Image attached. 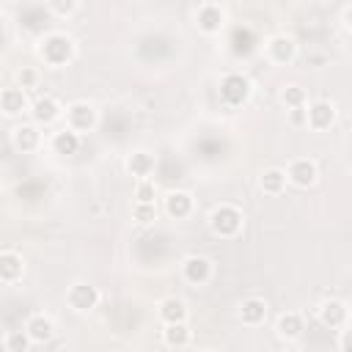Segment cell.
<instances>
[{
	"label": "cell",
	"mask_w": 352,
	"mask_h": 352,
	"mask_svg": "<svg viewBox=\"0 0 352 352\" xmlns=\"http://www.w3.org/2000/svg\"><path fill=\"white\" fill-rule=\"evenodd\" d=\"M28 346H30V338L25 330H8L6 333V349L8 352H28Z\"/></svg>",
	"instance_id": "obj_25"
},
{
	"label": "cell",
	"mask_w": 352,
	"mask_h": 352,
	"mask_svg": "<svg viewBox=\"0 0 352 352\" xmlns=\"http://www.w3.org/2000/svg\"><path fill=\"white\" fill-rule=\"evenodd\" d=\"M154 192H157V187L151 179H138V187H135L138 204H154Z\"/></svg>",
	"instance_id": "obj_28"
},
{
	"label": "cell",
	"mask_w": 352,
	"mask_h": 352,
	"mask_svg": "<svg viewBox=\"0 0 352 352\" xmlns=\"http://www.w3.org/2000/svg\"><path fill=\"white\" fill-rule=\"evenodd\" d=\"M333 121H336V107H333L330 102H314V104L305 110V124H308L311 129H316V132L330 129Z\"/></svg>",
	"instance_id": "obj_10"
},
{
	"label": "cell",
	"mask_w": 352,
	"mask_h": 352,
	"mask_svg": "<svg viewBox=\"0 0 352 352\" xmlns=\"http://www.w3.org/2000/svg\"><path fill=\"white\" fill-rule=\"evenodd\" d=\"M190 327H187V322H176V324H165V330H162V341L168 344V346H187L190 344Z\"/></svg>",
	"instance_id": "obj_23"
},
{
	"label": "cell",
	"mask_w": 352,
	"mask_h": 352,
	"mask_svg": "<svg viewBox=\"0 0 352 352\" xmlns=\"http://www.w3.org/2000/svg\"><path fill=\"white\" fill-rule=\"evenodd\" d=\"M165 212H168L170 217H176V220L190 217V212H192V195L184 192V190L170 192V195L165 198Z\"/></svg>",
	"instance_id": "obj_14"
},
{
	"label": "cell",
	"mask_w": 352,
	"mask_h": 352,
	"mask_svg": "<svg viewBox=\"0 0 352 352\" xmlns=\"http://www.w3.org/2000/svg\"><path fill=\"white\" fill-rule=\"evenodd\" d=\"M22 272H25V261H22L19 253H14V250L0 253V280H3V283H14V280H19Z\"/></svg>",
	"instance_id": "obj_12"
},
{
	"label": "cell",
	"mask_w": 352,
	"mask_h": 352,
	"mask_svg": "<svg viewBox=\"0 0 352 352\" xmlns=\"http://www.w3.org/2000/svg\"><path fill=\"white\" fill-rule=\"evenodd\" d=\"M267 55H270V60L272 63H278V66H286V63H292L294 60V55H297V41L292 38V36H272L270 41H267Z\"/></svg>",
	"instance_id": "obj_7"
},
{
	"label": "cell",
	"mask_w": 352,
	"mask_h": 352,
	"mask_svg": "<svg viewBox=\"0 0 352 352\" xmlns=\"http://www.w3.org/2000/svg\"><path fill=\"white\" fill-rule=\"evenodd\" d=\"M182 275H184L187 283L201 286V283H206L212 278V261L206 256H187L182 261Z\"/></svg>",
	"instance_id": "obj_9"
},
{
	"label": "cell",
	"mask_w": 352,
	"mask_h": 352,
	"mask_svg": "<svg viewBox=\"0 0 352 352\" xmlns=\"http://www.w3.org/2000/svg\"><path fill=\"white\" fill-rule=\"evenodd\" d=\"M275 330H278V336H280V338L292 341V338H297V336L302 333V316H300L297 311H286V314H280V316H278Z\"/></svg>",
	"instance_id": "obj_22"
},
{
	"label": "cell",
	"mask_w": 352,
	"mask_h": 352,
	"mask_svg": "<svg viewBox=\"0 0 352 352\" xmlns=\"http://www.w3.org/2000/svg\"><path fill=\"white\" fill-rule=\"evenodd\" d=\"M25 333H28L30 344H44V341L52 338L55 327H52V319H50V316H44V314H33V316L25 322Z\"/></svg>",
	"instance_id": "obj_11"
},
{
	"label": "cell",
	"mask_w": 352,
	"mask_h": 352,
	"mask_svg": "<svg viewBox=\"0 0 352 352\" xmlns=\"http://www.w3.org/2000/svg\"><path fill=\"white\" fill-rule=\"evenodd\" d=\"M66 118H69V129L77 132V135L96 126V110H94V104H88V102H74V104H69Z\"/></svg>",
	"instance_id": "obj_5"
},
{
	"label": "cell",
	"mask_w": 352,
	"mask_h": 352,
	"mask_svg": "<svg viewBox=\"0 0 352 352\" xmlns=\"http://www.w3.org/2000/svg\"><path fill=\"white\" fill-rule=\"evenodd\" d=\"M283 173H286V182H292V184H297V187H314V184H316V176H319L316 162H314V160H305V157L292 160L289 170H283Z\"/></svg>",
	"instance_id": "obj_6"
},
{
	"label": "cell",
	"mask_w": 352,
	"mask_h": 352,
	"mask_svg": "<svg viewBox=\"0 0 352 352\" xmlns=\"http://www.w3.org/2000/svg\"><path fill=\"white\" fill-rule=\"evenodd\" d=\"M77 8H80V6H77L74 0H66V3H63V0H55V3L50 6V11H55V14H60V16H69V14H74Z\"/></svg>",
	"instance_id": "obj_30"
},
{
	"label": "cell",
	"mask_w": 352,
	"mask_h": 352,
	"mask_svg": "<svg viewBox=\"0 0 352 352\" xmlns=\"http://www.w3.org/2000/svg\"><path fill=\"white\" fill-rule=\"evenodd\" d=\"M38 143H41V138H38V129H36V126L22 124V126L14 129V148H16V151L30 154V151L38 148Z\"/></svg>",
	"instance_id": "obj_18"
},
{
	"label": "cell",
	"mask_w": 352,
	"mask_h": 352,
	"mask_svg": "<svg viewBox=\"0 0 352 352\" xmlns=\"http://www.w3.org/2000/svg\"><path fill=\"white\" fill-rule=\"evenodd\" d=\"M341 352H349V333H341Z\"/></svg>",
	"instance_id": "obj_32"
},
{
	"label": "cell",
	"mask_w": 352,
	"mask_h": 352,
	"mask_svg": "<svg viewBox=\"0 0 352 352\" xmlns=\"http://www.w3.org/2000/svg\"><path fill=\"white\" fill-rule=\"evenodd\" d=\"M319 319L327 327H341L346 322V305L341 300H324L319 305Z\"/></svg>",
	"instance_id": "obj_17"
},
{
	"label": "cell",
	"mask_w": 352,
	"mask_h": 352,
	"mask_svg": "<svg viewBox=\"0 0 352 352\" xmlns=\"http://www.w3.org/2000/svg\"><path fill=\"white\" fill-rule=\"evenodd\" d=\"M126 170L138 179H148L151 170H154V154L148 151H132L129 160H126Z\"/></svg>",
	"instance_id": "obj_21"
},
{
	"label": "cell",
	"mask_w": 352,
	"mask_h": 352,
	"mask_svg": "<svg viewBox=\"0 0 352 352\" xmlns=\"http://www.w3.org/2000/svg\"><path fill=\"white\" fill-rule=\"evenodd\" d=\"M66 302H69L77 314H85V311L96 308L99 292H96V286H91V283H74V286L69 289V294H66Z\"/></svg>",
	"instance_id": "obj_8"
},
{
	"label": "cell",
	"mask_w": 352,
	"mask_h": 352,
	"mask_svg": "<svg viewBox=\"0 0 352 352\" xmlns=\"http://www.w3.org/2000/svg\"><path fill=\"white\" fill-rule=\"evenodd\" d=\"M280 99H283L289 107H305L308 94H305V88H300V85H286L283 94H280Z\"/></svg>",
	"instance_id": "obj_26"
},
{
	"label": "cell",
	"mask_w": 352,
	"mask_h": 352,
	"mask_svg": "<svg viewBox=\"0 0 352 352\" xmlns=\"http://www.w3.org/2000/svg\"><path fill=\"white\" fill-rule=\"evenodd\" d=\"M0 110H3L6 116H19V113H25V110H28V96H25V91H22V88H6V91L0 94Z\"/></svg>",
	"instance_id": "obj_16"
},
{
	"label": "cell",
	"mask_w": 352,
	"mask_h": 352,
	"mask_svg": "<svg viewBox=\"0 0 352 352\" xmlns=\"http://www.w3.org/2000/svg\"><path fill=\"white\" fill-rule=\"evenodd\" d=\"M242 223H245L242 212H239L236 206H231V204H220V206H214L212 214H209V228H212V234H214V236H223V239L236 236V234L242 231Z\"/></svg>",
	"instance_id": "obj_2"
},
{
	"label": "cell",
	"mask_w": 352,
	"mask_h": 352,
	"mask_svg": "<svg viewBox=\"0 0 352 352\" xmlns=\"http://www.w3.org/2000/svg\"><path fill=\"white\" fill-rule=\"evenodd\" d=\"M292 124H305V107H292Z\"/></svg>",
	"instance_id": "obj_31"
},
{
	"label": "cell",
	"mask_w": 352,
	"mask_h": 352,
	"mask_svg": "<svg viewBox=\"0 0 352 352\" xmlns=\"http://www.w3.org/2000/svg\"><path fill=\"white\" fill-rule=\"evenodd\" d=\"M258 184H261V190H264L267 195H278V192H283V187H286V173H283L280 168H270V170L261 173Z\"/></svg>",
	"instance_id": "obj_24"
},
{
	"label": "cell",
	"mask_w": 352,
	"mask_h": 352,
	"mask_svg": "<svg viewBox=\"0 0 352 352\" xmlns=\"http://www.w3.org/2000/svg\"><path fill=\"white\" fill-rule=\"evenodd\" d=\"M204 352H220V349H204Z\"/></svg>",
	"instance_id": "obj_33"
},
{
	"label": "cell",
	"mask_w": 352,
	"mask_h": 352,
	"mask_svg": "<svg viewBox=\"0 0 352 352\" xmlns=\"http://www.w3.org/2000/svg\"><path fill=\"white\" fill-rule=\"evenodd\" d=\"M132 217L140 223V226H148L157 220V206L154 204H135L132 206Z\"/></svg>",
	"instance_id": "obj_27"
},
{
	"label": "cell",
	"mask_w": 352,
	"mask_h": 352,
	"mask_svg": "<svg viewBox=\"0 0 352 352\" xmlns=\"http://www.w3.org/2000/svg\"><path fill=\"white\" fill-rule=\"evenodd\" d=\"M220 99L231 107H239L250 99V80L239 72H228L223 80H220Z\"/></svg>",
	"instance_id": "obj_3"
},
{
	"label": "cell",
	"mask_w": 352,
	"mask_h": 352,
	"mask_svg": "<svg viewBox=\"0 0 352 352\" xmlns=\"http://www.w3.org/2000/svg\"><path fill=\"white\" fill-rule=\"evenodd\" d=\"M223 22H226V11L217 6V3H201L198 11H195V25L201 33H220L223 30Z\"/></svg>",
	"instance_id": "obj_4"
},
{
	"label": "cell",
	"mask_w": 352,
	"mask_h": 352,
	"mask_svg": "<svg viewBox=\"0 0 352 352\" xmlns=\"http://www.w3.org/2000/svg\"><path fill=\"white\" fill-rule=\"evenodd\" d=\"M160 319H162L165 324L187 322V305H184V300H179V297H165V300L160 302Z\"/></svg>",
	"instance_id": "obj_19"
},
{
	"label": "cell",
	"mask_w": 352,
	"mask_h": 352,
	"mask_svg": "<svg viewBox=\"0 0 352 352\" xmlns=\"http://www.w3.org/2000/svg\"><path fill=\"white\" fill-rule=\"evenodd\" d=\"M239 319L245 324H261L267 319V302L261 297H248L239 302Z\"/></svg>",
	"instance_id": "obj_15"
},
{
	"label": "cell",
	"mask_w": 352,
	"mask_h": 352,
	"mask_svg": "<svg viewBox=\"0 0 352 352\" xmlns=\"http://www.w3.org/2000/svg\"><path fill=\"white\" fill-rule=\"evenodd\" d=\"M16 82H19V88H22V91L36 88V82H38V72H36L33 66H22V69L16 72Z\"/></svg>",
	"instance_id": "obj_29"
},
{
	"label": "cell",
	"mask_w": 352,
	"mask_h": 352,
	"mask_svg": "<svg viewBox=\"0 0 352 352\" xmlns=\"http://www.w3.org/2000/svg\"><path fill=\"white\" fill-rule=\"evenodd\" d=\"M52 151L55 154H63V157H72L80 151V135L72 132V129H60L52 135Z\"/></svg>",
	"instance_id": "obj_20"
},
{
	"label": "cell",
	"mask_w": 352,
	"mask_h": 352,
	"mask_svg": "<svg viewBox=\"0 0 352 352\" xmlns=\"http://www.w3.org/2000/svg\"><path fill=\"white\" fill-rule=\"evenodd\" d=\"M30 116H33L38 124H52V121L60 116V104H58V99H52V96H38V99L30 104Z\"/></svg>",
	"instance_id": "obj_13"
},
{
	"label": "cell",
	"mask_w": 352,
	"mask_h": 352,
	"mask_svg": "<svg viewBox=\"0 0 352 352\" xmlns=\"http://www.w3.org/2000/svg\"><path fill=\"white\" fill-rule=\"evenodd\" d=\"M38 55L44 58V63L50 66H66L74 58V41L66 33H50L41 38Z\"/></svg>",
	"instance_id": "obj_1"
}]
</instances>
